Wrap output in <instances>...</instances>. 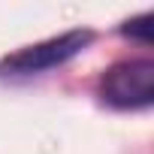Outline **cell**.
Returning a JSON list of instances; mask_svg holds the SVG:
<instances>
[{"label":"cell","instance_id":"obj_1","mask_svg":"<svg viewBox=\"0 0 154 154\" xmlns=\"http://www.w3.org/2000/svg\"><path fill=\"white\" fill-rule=\"evenodd\" d=\"M91 42H94V33L79 27V30H66L60 36L24 45V48H18L0 60V75H36V72L63 66L75 54H82Z\"/></svg>","mask_w":154,"mask_h":154},{"label":"cell","instance_id":"obj_3","mask_svg":"<svg viewBox=\"0 0 154 154\" xmlns=\"http://www.w3.org/2000/svg\"><path fill=\"white\" fill-rule=\"evenodd\" d=\"M151 30H154V15L151 12H142V15L124 21V27H121L124 36H130V39H136L142 45H151Z\"/></svg>","mask_w":154,"mask_h":154},{"label":"cell","instance_id":"obj_2","mask_svg":"<svg viewBox=\"0 0 154 154\" xmlns=\"http://www.w3.org/2000/svg\"><path fill=\"white\" fill-rule=\"evenodd\" d=\"M100 97L112 109H148L154 103V60L133 57L109 66L100 79Z\"/></svg>","mask_w":154,"mask_h":154}]
</instances>
